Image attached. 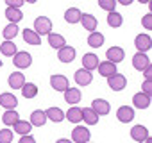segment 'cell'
Returning a JSON list of instances; mask_svg holds the SVG:
<instances>
[{
	"instance_id": "6da1fadb",
	"label": "cell",
	"mask_w": 152,
	"mask_h": 143,
	"mask_svg": "<svg viewBox=\"0 0 152 143\" xmlns=\"http://www.w3.org/2000/svg\"><path fill=\"white\" fill-rule=\"evenodd\" d=\"M34 32L39 34V36H47L52 32V20L48 16H38L34 20V25H32Z\"/></svg>"
},
{
	"instance_id": "7a4b0ae2",
	"label": "cell",
	"mask_w": 152,
	"mask_h": 143,
	"mask_svg": "<svg viewBox=\"0 0 152 143\" xmlns=\"http://www.w3.org/2000/svg\"><path fill=\"white\" fill-rule=\"evenodd\" d=\"M90 138H91V132H90V129L86 125H79L77 123L72 129V141L73 143H88Z\"/></svg>"
},
{
	"instance_id": "3957f363",
	"label": "cell",
	"mask_w": 152,
	"mask_h": 143,
	"mask_svg": "<svg viewBox=\"0 0 152 143\" xmlns=\"http://www.w3.org/2000/svg\"><path fill=\"white\" fill-rule=\"evenodd\" d=\"M13 64H15V68H18V70H25V68H29V66L32 64V55H31L29 52L18 50V52L13 55Z\"/></svg>"
},
{
	"instance_id": "277c9868",
	"label": "cell",
	"mask_w": 152,
	"mask_h": 143,
	"mask_svg": "<svg viewBox=\"0 0 152 143\" xmlns=\"http://www.w3.org/2000/svg\"><path fill=\"white\" fill-rule=\"evenodd\" d=\"M73 81L77 86H90L93 82V74L84 68H79V70H75V74H73Z\"/></svg>"
},
{
	"instance_id": "5b68a950",
	"label": "cell",
	"mask_w": 152,
	"mask_h": 143,
	"mask_svg": "<svg viewBox=\"0 0 152 143\" xmlns=\"http://www.w3.org/2000/svg\"><path fill=\"white\" fill-rule=\"evenodd\" d=\"M107 86H109L113 91H122V90L127 86V77L116 72V74H113V75L107 77Z\"/></svg>"
},
{
	"instance_id": "8992f818",
	"label": "cell",
	"mask_w": 152,
	"mask_h": 143,
	"mask_svg": "<svg viewBox=\"0 0 152 143\" xmlns=\"http://www.w3.org/2000/svg\"><path fill=\"white\" fill-rule=\"evenodd\" d=\"M63 95H64V102L70 104V106H77V104L81 102V98H83L81 90H79V88H72V86H68V88L63 91Z\"/></svg>"
},
{
	"instance_id": "52a82bcc",
	"label": "cell",
	"mask_w": 152,
	"mask_h": 143,
	"mask_svg": "<svg viewBox=\"0 0 152 143\" xmlns=\"http://www.w3.org/2000/svg\"><path fill=\"white\" fill-rule=\"evenodd\" d=\"M50 86H52V90H56V91H64L68 86H70V82H68V77L66 75H61V74H54V75H50Z\"/></svg>"
},
{
	"instance_id": "ba28073f",
	"label": "cell",
	"mask_w": 152,
	"mask_h": 143,
	"mask_svg": "<svg viewBox=\"0 0 152 143\" xmlns=\"http://www.w3.org/2000/svg\"><path fill=\"white\" fill-rule=\"evenodd\" d=\"M134 116H136L134 107H131V106H120L116 109V118H118L120 123H129V122L134 120Z\"/></svg>"
},
{
	"instance_id": "9c48e42d",
	"label": "cell",
	"mask_w": 152,
	"mask_h": 143,
	"mask_svg": "<svg viewBox=\"0 0 152 143\" xmlns=\"http://www.w3.org/2000/svg\"><path fill=\"white\" fill-rule=\"evenodd\" d=\"M134 47L138 48V52H148L152 48V38L148 34H138L134 38Z\"/></svg>"
},
{
	"instance_id": "30bf717a",
	"label": "cell",
	"mask_w": 152,
	"mask_h": 143,
	"mask_svg": "<svg viewBox=\"0 0 152 143\" xmlns=\"http://www.w3.org/2000/svg\"><path fill=\"white\" fill-rule=\"evenodd\" d=\"M106 57H107V61L118 64V63H122L125 59V50L122 47H109L106 50Z\"/></svg>"
},
{
	"instance_id": "8fae6325",
	"label": "cell",
	"mask_w": 152,
	"mask_h": 143,
	"mask_svg": "<svg viewBox=\"0 0 152 143\" xmlns=\"http://www.w3.org/2000/svg\"><path fill=\"white\" fill-rule=\"evenodd\" d=\"M148 64H152V63H150V57L147 55V52H136L132 55V66L138 72H143Z\"/></svg>"
},
{
	"instance_id": "7c38bea8",
	"label": "cell",
	"mask_w": 152,
	"mask_h": 143,
	"mask_svg": "<svg viewBox=\"0 0 152 143\" xmlns=\"http://www.w3.org/2000/svg\"><path fill=\"white\" fill-rule=\"evenodd\" d=\"M90 107H91L99 116H106V115H109V111H111V104H109L107 100H104V98H95Z\"/></svg>"
},
{
	"instance_id": "4fadbf2b",
	"label": "cell",
	"mask_w": 152,
	"mask_h": 143,
	"mask_svg": "<svg viewBox=\"0 0 152 143\" xmlns=\"http://www.w3.org/2000/svg\"><path fill=\"white\" fill-rule=\"evenodd\" d=\"M0 106H2L4 109H16V106H18L16 95L15 93H9V91L0 93Z\"/></svg>"
},
{
	"instance_id": "5bb4252c",
	"label": "cell",
	"mask_w": 152,
	"mask_h": 143,
	"mask_svg": "<svg viewBox=\"0 0 152 143\" xmlns=\"http://www.w3.org/2000/svg\"><path fill=\"white\" fill-rule=\"evenodd\" d=\"M150 104H152V98L148 97V95H145V93H136V95H132V106L136 107V109H148L150 107Z\"/></svg>"
},
{
	"instance_id": "9a60e30c",
	"label": "cell",
	"mask_w": 152,
	"mask_h": 143,
	"mask_svg": "<svg viewBox=\"0 0 152 143\" xmlns=\"http://www.w3.org/2000/svg\"><path fill=\"white\" fill-rule=\"evenodd\" d=\"M57 59L61 63H73V59H75V48L70 47V45H64L63 48L57 50Z\"/></svg>"
},
{
	"instance_id": "2e32d148",
	"label": "cell",
	"mask_w": 152,
	"mask_h": 143,
	"mask_svg": "<svg viewBox=\"0 0 152 143\" xmlns=\"http://www.w3.org/2000/svg\"><path fill=\"white\" fill-rule=\"evenodd\" d=\"M23 84H25V75L22 72H13V74L7 77V86L11 90H20Z\"/></svg>"
},
{
	"instance_id": "e0dca14e",
	"label": "cell",
	"mask_w": 152,
	"mask_h": 143,
	"mask_svg": "<svg viewBox=\"0 0 152 143\" xmlns=\"http://www.w3.org/2000/svg\"><path fill=\"white\" fill-rule=\"evenodd\" d=\"M97 70H99V74H100L102 77H106V79H107L109 75H113V74H116V72H118V70H116V64L111 63V61H107V59H106V61H100L99 66H97Z\"/></svg>"
},
{
	"instance_id": "ac0fdd59",
	"label": "cell",
	"mask_w": 152,
	"mask_h": 143,
	"mask_svg": "<svg viewBox=\"0 0 152 143\" xmlns=\"http://www.w3.org/2000/svg\"><path fill=\"white\" fill-rule=\"evenodd\" d=\"M81 25H83V29H86L88 32H93L95 29H97V25H99V22H97V18L93 16V15H90V13H83L81 15V22H79Z\"/></svg>"
},
{
	"instance_id": "d6986e66",
	"label": "cell",
	"mask_w": 152,
	"mask_h": 143,
	"mask_svg": "<svg viewBox=\"0 0 152 143\" xmlns=\"http://www.w3.org/2000/svg\"><path fill=\"white\" fill-rule=\"evenodd\" d=\"M99 55L97 54H93V52H90V54H84L83 55V68L84 70H88V72H93V70H97V66H99Z\"/></svg>"
},
{
	"instance_id": "ffe728a7",
	"label": "cell",
	"mask_w": 152,
	"mask_h": 143,
	"mask_svg": "<svg viewBox=\"0 0 152 143\" xmlns=\"http://www.w3.org/2000/svg\"><path fill=\"white\" fill-rule=\"evenodd\" d=\"M45 115H47V120H50V122H54V123H61V122L64 120V111H63L61 107H56V106L45 109Z\"/></svg>"
},
{
	"instance_id": "44dd1931",
	"label": "cell",
	"mask_w": 152,
	"mask_h": 143,
	"mask_svg": "<svg viewBox=\"0 0 152 143\" xmlns=\"http://www.w3.org/2000/svg\"><path fill=\"white\" fill-rule=\"evenodd\" d=\"M147 136H150V134H148V129L145 125H134L131 129V138L138 143H143L147 139Z\"/></svg>"
},
{
	"instance_id": "7402d4cb",
	"label": "cell",
	"mask_w": 152,
	"mask_h": 143,
	"mask_svg": "<svg viewBox=\"0 0 152 143\" xmlns=\"http://www.w3.org/2000/svg\"><path fill=\"white\" fill-rule=\"evenodd\" d=\"M29 122H31L32 127H43V125L47 123V115H45V111H43V109H36V111H32Z\"/></svg>"
},
{
	"instance_id": "603a6c76",
	"label": "cell",
	"mask_w": 152,
	"mask_h": 143,
	"mask_svg": "<svg viewBox=\"0 0 152 143\" xmlns=\"http://www.w3.org/2000/svg\"><path fill=\"white\" fill-rule=\"evenodd\" d=\"M64 118L72 123H81L83 122V113L79 106H70V109L64 113Z\"/></svg>"
},
{
	"instance_id": "cb8c5ba5",
	"label": "cell",
	"mask_w": 152,
	"mask_h": 143,
	"mask_svg": "<svg viewBox=\"0 0 152 143\" xmlns=\"http://www.w3.org/2000/svg\"><path fill=\"white\" fill-rule=\"evenodd\" d=\"M81 15H83V13H81L79 7H68V9L64 11V22L75 25V23L81 22Z\"/></svg>"
},
{
	"instance_id": "d4e9b609",
	"label": "cell",
	"mask_w": 152,
	"mask_h": 143,
	"mask_svg": "<svg viewBox=\"0 0 152 143\" xmlns=\"http://www.w3.org/2000/svg\"><path fill=\"white\" fill-rule=\"evenodd\" d=\"M47 39H48V45H50L54 50H59V48H63V47L66 45L64 36H61V34H57V32H50V34H47Z\"/></svg>"
},
{
	"instance_id": "484cf974",
	"label": "cell",
	"mask_w": 152,
	"mask_h": 143,
	"mask_svg": "<svg viewBox=\"0 0 152 143\" xmlns=\"http://www.w3.org/2000/svg\"><path fill=\"white\" fill-rule=\"evenodd\" d=\"M83 113V122H86V125H97L99 123V115L91 109V107H81Z\"/></svg>"
},
{
	"instance_id": "4316f807",
	"label": "cell",
	"mask_w": 152,
	"mask_h": 143,
	"mask_svg": "<svg viewBox=\"0 0 152 143\" xmlns=\"http://www.w3.org/2000/svg\"><path fill=\"white\" fill-rule=\"evenodd\" d=\"M18 120H20V113L16 109H6V113L2 115V123L6 127H13Z\"/></svg>"
},
{
	"instance_id": "83f0119b",
	"label": "cell",
	"mask_w": 152,
	"mask_h": 143,
	"mask_svg": "<svg viewBox=\"0 0 152 143\" xmlns=\"http://www.w3.org/2000/svg\"><path fill=\"white\" fill-rule=\"evenodd\" d=\"M6 18L9 20V23H20L23 20V13L22 9H16V7H6Z\"/></svg>"
},
{
	"instance_id": "f1b7e54d",
	"label": "cell",
	"mask_w": 152,
	"mask_h": 143,
	"mask_svg": "<svg viewBox=\"0 0 152 143\" xmlns=\"http://www.w3.org/2000/svg\"><path fill=\"white\" fill-rule=\"evenodd\" d=\"M22 38H23V41L25 43H29V45H39L41 43V36L39 34H36L34 32V29H23V32H22Z\"/></svg>"
},
{
	"instance_id": "f546056e",
	"label": "cell",
	"mask_w": 152,
	"mask_h": 143,
	"mask_svg": "<svg viewBox=\"0 0 152 143\" xmlns=\"http://www.w3.org/2000/svg\"><path fill=\"white\" fill-rule=\"evenodd\" d=\"M0 52H2V55H7V57H13L18 48H16V43L11 41V39H4L2 43H0Z\"/></svg>"
},
{
	"instance_id": "4dcf8cb0",
	"label": "cell",
	"mask_w": 152,
	"mask_h": 143,
	"mask_svg": "<svg viewBox=\"0 0 152 143\" xmlns=\"http://www.w3.org/2000/svg\"><path fill=\"white\" fill-rule=\"evenodd\" d=\"M106 22H107V25H109L111 29H118V27H122V23H124V16H122L118 11H111V13H107Z\"/></svg>"
},
{
	"instance_id": "1f68e13d",
	"label": "cell",
	"mask_w": 152,
	"mask_h": 143,
	"mask_svg": "<svg viewBox=\"0 0 152 143\" xmlns=\"http://www.w3.org/2000/svg\"><path fill=\"white\" fill-rule=\"evenodd\" d=\"M104 34L102 32H97V31H93V32H90V36H88V45L91 47V48H100L102 45H104Z\"/></svg>"
},
{
	"instance_id": "d6a6232c",
	"label": "cell",
	"mask_w": 152,
	"mask_h": 143,
	"mask_svg": "<svg viewBox=\"0 0 152 143\" xmlns=\"http://www.w3.org/2000/svg\"><path fill=\"white\" fill-rule=\"evenodd\" d=\"M13 129H15V132H16V134L25 136V134H31L32 125H31V122H29V120H22V118H20V120L13 125Z\"/></svg>"
},
{
	"instance_id": "836d02e7",
	"label": "cell",
	"mask_w": 152,
	"mask_h": 143,
	"mask_svg": "<svg viewBox=\"0 0 152 143\" xmlns=\"http://www.w3.org/2000/svg\"><path fill=\"white\" fill-rule=\"evenodd\" d=\"M20 90H22L23 98H29V100H31V98H34V97L38 95V86H36L34 82H25Z\"/></svg>"
},
{
	"instance_id": "e575fe53",
	"label": "cell",
	"mask_w": 152,
	"mask_h": 143,
	"mask_svg": "<svg viewBox=\"0 0 152 143\" xmlns=\"http://www.w3.org/2000/svg\"><path fill=\"white\" fill-rule=\"evenodd\" d=\"M2 36H4V39H11L13 41L18 36V23H7L2 29Z\"/></svg>"
},
{
	"instance_id": "d590c367",
	"label": "cell",
	"mask_w": 152,
	"mask_h": 143,
	"mask_svg": "<svg viewBox=\"0 0 152 143\" xmlns=\"http://www.w3.org/2000/svg\"><path fill=\"white\" fill-rule=\"evenodd\" d=\"M99 6L100 9L111 13V11H116V0H99Z\"/></svg>"
},
{
	"instance_id": "8d00e7d4",
	"label": "cell",
	"mask_w": 152,
	"mask_h": 143,
	"mask_svg": "<svg viewBox=\"0 0 152 143\" xmlns=\"http://www.w3.org/2000/svg\"><path fill=\"white\" fill-rule=\"evenodd\" d=\"M11 141H13V131L0 129V143H11Z\"/></svg>"
},
{
	"instance_id": "74e56055",
	"label": "cell",
	"mask_w": 152,
	"mask_h": 143,
	"mask_svg": "<svg viewBox=\"0 0 152 143\" xmlns=\"http://www.w3.org/2000/svg\"><path fill=\"white\" fill-rule=\"evenodd\" d=\"M141 25H143L147 31H150V29H152V13H147V15L141 18Z\"/></svg>"
},
{
	"instance_id": "f35d334b",
	"label": "cell",
	"mask_w": 152,
	"mask_h": 143,
	"mask_svg": "<svg viewBox=\"0 0 152 143\" xmlns=\"http://www.w3.org/2000/svg\"><path fill=\"white\" fill-rule=\"evenodd\" d=\"M141 93H145V95H148V97H150V93H152V81H143Z\"/></svg>"
},
{
	"instance_id": "ab89813d",
	"label": "cell",
	"mask_w": 152,
	"mask_h": 143,
	"mask_svg": "<svg viewBox=\"0 0 152 143\" xmlns=\"http://www.w3.org/2000/svg\"><path fill=\"white\" fill-rule=\"evenodd\" d=\"M4 2L7 4V7H16V9H20L25 2L23 0H4Z\"/></svg>"
},
{
	"instance_id": "60d3db41",
	"label": "cell",
	"mask_w": 152,
	"mask_h": 143,
	"mask_svg": "<svg viewBox=\"0 0 152 143\" xmlns=\"http://www.w3.org/2000/svg\"><path fill=\"white\" fill-rule=\"evenodd\" d=\"M18 143H36V138L31 136V134H25V136H20Z\"/></svg>"
},
{
	"instance_id": "b9f144b4",
	"label": "cell",
	"mask_w": 152,
	"mask_h": 143,
	"mask_svg": "<svg viewBox=\"0 0 152 143\" xmlns=\"http://www.w3.org/2000/svg\"><path fill=\"white\" fill-rule=\"evenodd\" d=\"M143 77H145V81H150V79H152V64H148V66L143 70Z\"/></svg>"
},
{
	"instance_id": "7bdbcfd3",
	"label": "cell",
	"mask_w": 152,
	"mask_h": 143,
	"mask_svg": "<svg viewBox=\"0 0 152 143\" xmlns=\"http://www.w3.org/2000/svg\"><path fill=\"white\" fill-rule=\"evenodd\" d=\"M134 0H116V4H122V6H131Z\"/></svg>"
},
{
	"instance_id": "ee69618b",
	"label": "cell",
	"mask_w": 152,
	"mask_h": 143,
	"mask_svg": "<svg viewBox=\"0 0 152 143\" xmlns=\"http://www.w3.org/2000/svg\"><path fill=\"white\" fill-rule=\"evenodd\" d=\"M56 143H72V139H66V138H61V139H57Z\"/></svg>"
},
{
	"instance_id": "f6af8a7d",
	"label": "cell",
	"mask_w": 152,
	"mask_h": 143,
	"mask_svg": "<svg viewBox=\"0 0 152 143\" xmlns=\"http://www.w3.org/2000/svg\"><path fill=\"white\" fill-rule=\"evenodd\" d=\"M23 2H25V4H36L38 0H23Z\"/></svg>"
},
{
	"instance_id": "bcb514c9",
	"label": "cell",
	"mask_w": 152,
	"mask_h": 143,
	"mask_svg": "<svg viewBox=\"0 0 152 143\" xmlns=\"http://www.w3.org/2000/svg\"><path fill=\"white\" fill-rule=\"evenodd\" d=\"M140 4H150V0H138Z\"/></svg>"
},
{
	"instance_id": "7dc6e473",
	"label": "cell",
	"mask_w": 152,
	"mask_h": 143,
	"mask_svg": "<svg viewBox=\"0 0 152 143\" xmlns=\"http://www.w3.org/2000/svg\"><path fill=\"white\" fill-rule=\"evenodd\" d=\"M143 143H152V138H150V136H147V139H145Z\"/></svg>"
},
{
	"instance_id": "c3c4849f",
	"label": "cell",
	"mask_w": 152,
	"mask_h": 143,
	"mask_svg": "<svg viewBox=\"0 0 152 143\" xmlns=\"http://www.w3.org/2000/svg\"><path fill=\"white\" fill-rule=\"evenodd\" d=\"M2 66H4V63H2V59H0V68H2Z\"/></svg>"
},
{
	"instance_id": "681fc988",
	"label": "cell",
	"mask_w": 152,
	"mask_h": 143,
	"mask_svg": "<svg viewBox=\"0 0 152 143\" xmlns=\"http://www.w3.org/2000/svg\"><path fill=\"white\" fill-rule=\"evenodd\" d=\"M88 143H90V141H88Z\"/></svg>"
}]
</instances>
